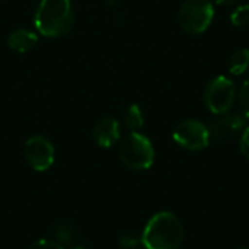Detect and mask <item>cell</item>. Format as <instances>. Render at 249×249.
<instances>
[{
    "instance_id": "19",
    "label": "cell",
    "mask_w": 249,
    "mask_h": 249,
    "mask_svg": "<svg viewBox=\"0 0 249 249\" xmlns=\"http://www.w3.org/2000/svg\"><path fill=\"white\" fill-rule=\"evenodd\" d=\"M236 3H238V0H216V4L223 6V7L233 6V4H236Z\"/></svg>"
},
{
    "instance_id": "12",
    "label": "cell",
    "mask_w": 249,
    "mask_h": 249,
    "mask_svg": "<svg viewBox=\"0 0 249 249\" xmlns=\"http://www.w3.org/2000/svg\"><path fill=\"white\" fill-rule=\"evenodd\" d=\"M123 121H124V125L131 130V131H137L143 127L144 124V118H143V112L140 109V107L137 104H133L130 105L125 111H124V115H123Z\"/></svg>"
},
{
    "instance_id": "21",
    "label": "cell",
    "mask_w": 249,
    "mask_h": 249,
    "mask_svg": "<svg viewBox=\"0 0 249 249\" xmlns=\"http://www.w3.org/2000/svg\"><path fill=\"white\" fill-rule=\"evenodd\" d=\"M71 249H88V248H85V247H74V248H71Z\"/></svg>"
},
{
    "instance_id": "14",
    "label": "cell",
    "mask_w": 249,
    "mask_h": 249,
    "mask_svg": "<svg viewBox=\"0 0 249 249\" xmlns=\"http://www.w3.org/2000/svg\"><path fill=\"white\" fill-rule=\"evenodd\" d=\"M231 22L233 26H245L249 23V3L248 4H241L238 6L232 15H231Z\"/></svg>"
},
{
    "instance_id": "16",
    "label": "cell",
    "mask_w": 249,
    "mask_h": 249,
    "mask_svg": "<svg viewBox=\"0 0 249 249\" xmlns=\"http://www.w3.org/2000/svg\"><path fill=\"white\" fill-rule=\"evenodd\" d=\"M120 247L123 249H139V247L142 245V239L134 236V235H123L118 241Z\"/></svg>"
},
{
    "instance_id": "22",
    "label": "cell",
    "mask_w": 249,
    "mask_h": 249,
    "mask_svg": "<svg viewBox=\"0 0 249 249\" xmlns=\"http://www.w3.org/2000/svg\"><path fill=\"white\" fill-rule=\"evenodd\" d=\"M241 249H249V248H241Z\"/></svg>"
},
{
    "instance_id": "17",
    "label": "cell",
    "mask_w": 249,
    "mask_h": 249,
    "mask_svg": "<svg viewBox=\"0 0 249 249\" xmlns=\"http://www.w3.org/2000/svg\"><path fill=\"white\" fill-rule=\"evenodd\" d=\"M28 249H64L60 244L55 241H48V239H39L34 242Z\"/></svg>"
},
{
    "instance_id": "15",
    "label": "cell",
    "mask_w": 249,
    "mask_h": 249,
    "mask_svg": "<svg viewBox=\"0 0 249 249\" xmlns=\"http://www.w3.org/2000/svg\"><path fill=\"white\" fill-rule=\"evenodd\" d=\"M239 107L245 118H249V77L241 85L239 89Z\"/></svg>"
},
{
    "instance_id": "3",
    "label": "cell",
    "mask_w": 249,
    "mask_h": 249,
    "mask_svg": "<svg viewBox=\"0 0 249 249\" xmlns=\"http://www.w3.org/2000/svg\"><path fill=\"white\" fill-rule=\"evenodd\" d=\"M118 153L121 162L133 171H146L155 162L152 142L137 131H131L121 140Z\"/></svg>"
},
{
    "instance_id": "11",
    "label": "cell",
    "mask_w": 249,
    "mask_h": 249,
    "mask_svg": "<svg viewBox=\"0 0 249 249\" xmlns=\"http://www.w3.org/2000/svg\"><path fill=\"white\" fill-rule=\"evenodd\" d=\"M229 71L233 76H241L244 73H247L249 69V50L248 48H241L236 50L228 63Z\"/></svg>"
},
{
    "instance_id": "4",
    "label": "cell",
    "mask_w": 249,
    "mask_h": 249,
    "mask_svg": "<svg viewBox=\"0 0 249 249\" xmlns=\"http://www.w3.org/2000/svg\"><path fill=\"white\" fill-rule=\"evenodd\" d=\"M214 18V7L210 0H184L178 12V22L182 31L191 35L209 29Z\"/></svg>"
},
{
    "instance_id": "5",
    "label": "cell",
    "mask_w": 249,
    "mask_h": 249,
    "mask_svg": "<svg viewBox=\"0 0 249 249\" xmlns=\"http://www.w3.org/2000/svg\"><path fill=\"white\" fill-rule=\"evenodd\" d=\"M236 95V85L226 76H217L206 85L203 98L207 109L214 115H220L231 111Z\"/></svg>"
},
{
    "instance_id": "8",
    "label": "cell",
    "mask_w": 249,
    "mask_h": 249,
    "mask_svg": "<svg viewBox=\"0 0 249 249\" xmlns=\"http://www.w3.org/2000/svg\"><path fill=\"white\" fill-rule=\"evenodd\" d=\"M245 128V117L242 114H220L212 118L207 124L210 142H225L235 137Z\"/></svg>"
},
{
    "instance_id": "1",
    "label": "cell",
    "mask_w": 249,
    "mask_h": 249,
    "mask_svg": "<svg viewBox=\"0 0 249 249\" xmlns=\"http://www.w3.org/2000/svg\"><path fill=\"white\" fill-rule=\"evenodd\" d=\"M140 239L144 249H178L184 241V226L174 213L160 212L147 222Z\"/></svg>"
},
{
    "instance_id": "2",
    "label": "cell",
    "mask_w": 249,
    "mask_h": 249,
    "mask_svg": "<svg viewBox=\"0 0 249 249\" xmlns=\"http://www.w3.org/2000/svg\"><path fill=\"white\" fill-rule=\"evenodd\" d=\"M74 23V12L70 0H41L35 13L38 32L48 38L66 35Z\"/></svg>"
},
{
    "instance_id": "6",
    "label": "cell",
    "mask_w": 249,
    "mask_h": 249,
    "mask_svg": "<svg viewBox=\"0 0 249 249\" xmlns=\"http://www.w3.org/2000/svg\"><path fill=\"white\" fill-rule=\"evenodd\" d=\"M174 142L187 150H201L210 144L207 125L198 120L187 118L177 124L172 133Z\"/></svg>"
},
{
    "instance_id": "10",
    "label": "cell",
    "mask_w": 249,
    "mask_h": 249,
    "mask_svg": "<svg viewBox=\"0 0 249 249\" xmlns=\"http://www.w3.org/2000/svg\"><path fill=\"white\" fill-rule=\"evenodd\" d=\"M38 42V36L35 32L29 29H16L9 34L7 36V45L16 51V53H26L32 50Z\"/></svg>"
},
{
    "instance_id": "18",
    "label": "cell",
    "mask_w": 249,
    "mask_h": 249,
    "mask_svg": "<svg viewBox=\"0 0 249 249\" xmlns=\"http://www.w3.org/2000/svg\"><path fill=\"white\" fill-rule=\"evenodd\" d=\"M239 147H241L242 155H244L247 159H249V127H245V128L242 130Z\"/></svg>"
},
{
    "instance_id": "9",
    "label": "cell",
    "mask_w": 249,
    "mask_h": 249,
    "mask_svg": "<svg viewBox=\"0 0 249 249\" xmlns=\"http://www.w3.org/2000/svg\"><path fill=\"white\" fill-rule=\"evenodd\" d=\"M92 136L98 146L108 149L120 140V123L111 117L101 118L95 124Z\"/></svg>"
},
{
    "instance_id": "20",
    "label": "cell",
    "mask_w": 249,
    "mask_h": 249,
    "mask_svg": "<svg viewBox=\"0 0 249 249\" xmlns=\"http://www.w3.org/2000/svg\"><path fill=\"white\" fill-rule=\"evenodd\" d=\"M108 4H111V6H114V4H115V0H108Z\"/></svg>"
},
{
    "instance_id": "13",
    "label": "cell",
    "mask_w": 249,
    "mask_h": 249,
    "mask_svg": "<svg viewBox=\"0 0 249 249\" xmlns=\"http://www.w3.org/2000/svg\"><path fill=\"white\" fill-rule=\"evenodd\" d=\"M54 239L57 244L63 245H70L74 239V232L70 226L67 225H58L54 228Z\"/></svg>"
},
{
    "instance_id": "7",
    "label": "cell",
    "mask_w": 249,
    "mask_h": 249,
    "mask_svg": "<svg viewBox=\"0 0 249 249\" xmlns=\"http://www.w3.org/2000/svg\"><path fill=\"white\" fill-rule=\"evenodd\" d=\"M25 159L29 166L38 172H44L54 163V146L44 136H34L26 140L23 147Z\"/></svg>"
}]
</instances>
